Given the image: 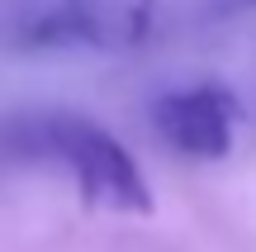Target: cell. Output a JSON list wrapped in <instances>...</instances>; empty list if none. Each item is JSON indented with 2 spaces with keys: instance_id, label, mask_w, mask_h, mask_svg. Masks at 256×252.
Listing matches in <instances>:
<instances>
[{
  "instance_id": "obj_1",
  "label": "cell",
  "mask_w": 256,
  "mask_h": 252,
  "mask_svg": "<svg viewBox=\"0 0 256 252\" xmlns=\"http://www.w3.org/2000/svg\"><path fill=\"white\" fill-rule=\"evenodd\" d=\"M0 162H52L76 181L86 205L110 214H152L138 162L114 133L72 110H34L0 124Z\"/></svg>"
},
{
  "instance_id": "obj_2",
  "label": "cell",
  "mask_w": 256,
  "mask_h": 252,
  "mask_svg": "<svg viewBox=\"0 0 256 252\" xmlns=\"http://www.w3.org/2000/svg\"><path fill=\"white\" fill-rule=\"evenodd\" d=\"M156 0H57L19 24V48L138 53L152 38Z\"/></svg>"
},
{
  "instance_id": "obj_3",
  "label": "cell",
  "mask_w": 256,
  "mask_h": 252,
  "mask_svg": "<svg viewBox=\"0 0 256 252\" xmlns=\"http://www.w3.org/2000/svg\"><path fill=\"white\" fill-rule=\"evenodd\" d=\"M238 119L242 105L228 86L218 81H194V86H176L162 91L152 100V129L171 152L194 162H218L232 152L238 138Z\"/></svg>"
},
{
  "instance_id": "obj_4",
  "label": "cell",
  "mask_w": 256,
  "mask_h": 252,
  "mask_svg": "<svg viewBox=\"0 0 256 252\" xmlns=\"http://www.w3.org/2000/svg\"><path fill=\"white\" fill-rule=\"evenodd\" d=\"M218 15H242V10H256V0H214Z\"/></svg>"
}]
</instances>
